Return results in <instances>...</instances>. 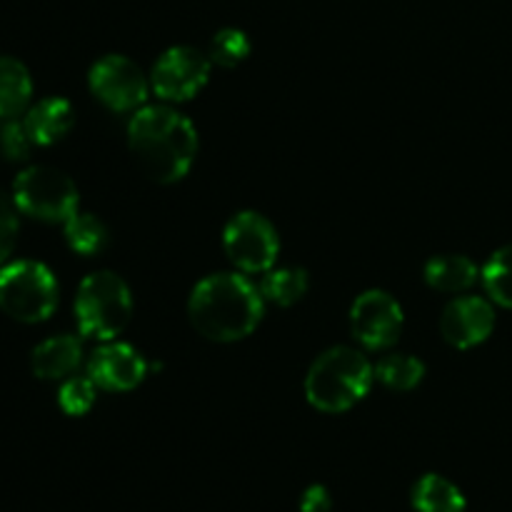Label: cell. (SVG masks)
Returning <instances> with one entry per match:
<instances>
[{
  "label": "cell",
  "instance_id": "cell-1",
  "mask_svg": "<svg viewBox=\"0 0 512 512\" xmlns=\"http://www.w3.org/2000/svg\"><path fill=\"white\" fill-rule=\"evenodd\" d=\"M128 148L145 178L170 185L193 168L198 133L193 123L170 105H143L130 118Z\"/></svg>",
  "mask_w": 512,
  "mask_h": 512
},
{
  "label": "cell",
  "instance_id": "cell-2",
  "mask_svg": "<svg viewBox=\"0 0 512 512\" xmlns=\"http://www.w3.org/2000/svg\"><path fill=\"white\" fill-rule=\"evenodd\" d=\"M265 298L258 285L238 273H215L200 280L188 300L193 328L213 343H235L263 320Z\"/></svg>",
  "mask_w": 512,
  "mask_h": 512
},
{
  "label": "cell",
  "instance_id": "cell-3",
  "mask_svg": "<svg viewBox=\"0 0 512 512\" xmlns=\"http://www.w3.org/2000/svg\"><path fill=\"white\" fill-rule=\"evenodd\" d=\"M375 368L360 350L338 345L325 350L305 375V398L320 413L338 415L368 395Z\"/></svg>",
  "mask_w": 512,
  "mask_h": 512
},
{
  "label": "cell",
  "instance_id": "cell-4",
  "mask_svg": "<svg viewBox=\"0 0 512 512\" xmlns=\"http://www.w3.org/2000/svg\"><path fill=\"white\" fill-rule=\"evenodd\" d=\"M133 318V295L128 283L110 270L90 273L75 295V320L85 340H115Z\"/></svg>",
  "mask_w": 512,
  "mask_h": 512
},
{
  "label": "cell",
  "instance_id": "cell-5",
  "mask_svg": "<svg viewBox=\"0 0 512 512\" xmlns=\"http://www.w3.org/2000/svg\"><path fill=\"white\" fill-rule=\"evenodd\" d=\"M60 300L58 280L38 260H15L0 268V310L23 325L45 323Z\"/></svg>",
  "mask_w": 512,
  "mask_h": 512
},
{
  "label": "cell",
  "instance_id": "cell-6",
  "mask_svg": "<svg viewBox=\"0 0 512 512\" xmlns=\"http://www.w3.org/2000/svg\"><path fill=\"white\" fill-rule=\"evenodd\" d=\"M15 208L20 215L40 220V223L63 225L78 213L80 195L73 180L50 165H28L13 180Z\"/></svg>",
  "mask_w": 512,
  "mask_h": 512
},
{
  "label": "cell",
  "instance_id": "cell-7",
  "mask_svg": "<svg viewBox=\"0 0 512 512\" xmlns=\"http://www.w3.org/2000/svg\"><path fill=\"white\" fill-rule=\"evenodd\" d=\"M223 248L230 263L243 273H268L280 255V238L265 215L243 210L223 230Z\"/></svg>",
  "mask_w": 512,
  "mask_h": 512
},
{
  "label": "cell",
  "instance_id": "cell-8",
  "mask_svg": "<svg viewBox=\"0 0 512 512\" xmlns=\"http://www.w3.org/2000/svg\"><path fill=\"white\" fill-rule=\"evenodd\" d=\"M90 93L113 113H135L145 105L150 83L138 63L125 55H105L88 73Z\"/></svg>",
  "mask_w": 512,
  "mask_h": 512
},
{
  "label": "cell",
  "instance_id": "cell-9",
  "mask_svg": "<svg viewBox=\"0 0 512 512\" xmlns=\"http://www.w3.org/2000/svg\"><path fill=\"white\" fill-rule=\"evenodd\" d=\"M213 60L210 55L190 48V45H175L158 58L150 73V88L165 103H185L193 100L205 88L210 78Z\"/></svg>",
  "mask_w": 512,
  "mask_h": 512
},
{
  "label": "cell",
  "instance_id": "cell-10",
  "mask_svg": "<svg viewBox=\"0 0 512 512\" xmlns=\"http://www.w3.org/2000/svg\"><path fill=\"white\" fill-rule=\"evenodd\" d=\"M403 308L385 290H368L350 308V330L368 350H385L403 333Z\"/></svg>",
  "mask_w": 512,
  "mask_h": 512
},
{
  "label": "cell",
  "instance_id": "cell-11",
  "mask_svg": "<svg viewBox=\"0 0 512 512\" xmlns=\"http://www.w3.org/2000/svg\"><path fill=\"white\" fill-rule=\"evenodd\" d=\"M495 310L478 295H463L445 305L440 315V333L445 343L458 350H470L493 335Z\"/></svg>",
  "mask_w": 512,
  "mask_h": 512
},
{
  "label": "cell",
  "instance_id": "cell-12",
  "mask_svg": "<svg viewBox=\"0 0 512 512\" xmlns=\"http://www.w3.org/2000/svg\"><path fill=\"white\" fill-rule=\"evenodd\" d=\"M148 370V360L138 350L115 340L100 345L88 363V375L93 383L108 393H130L143 383Z\"/></svg>",
  "mask_w": 512,
  "mask_h": 512
},
{
  "label": "cell",
  "instance_id": "cell-13",
  "mask_svg": "<svg viewBox=\"0 0 512 512\" xmlns=\"http://www.w3.org/2000/svg\"><path fill=\"white\" fill-rule=\"evenodd\" d=\"M83 363V340L78 335H55L35 345L30 370L40 380H65Z\"/></svg>",
  "mask_w": 512,
  "mask_h": 512
},
{
  "label": "cell",
  "instance_id": "cell-14",
  "mask_svg": "<svg viewBox=\"0 0 512 512\" xmlns=\"http://www.w3.org/2000/svg\"><path fill=\"white\" fill-rule=\"evenodd\" d=\"M23 123L28 128V135L33 138V143L38 148H48V145L60 143L73 130V105L65 98H58V95L55 98H43L25 110Z\"/></svg>",
  "mask_w": 512,
  "mask_h": 512
},
{
  "label": "cell",
  "instance_id": "cell-15",
  "mask_svg": "<svg viewBox=\"0 0 512 512\" xmlns=\"http://www.w3.org/2000/svg\"><path fill=\"white\" fill-rule=\"evenodd\" d=\"M33 78L18 58L0 55V123L15 120L30 108Z\"/></svg>",
  "mask_w": 512,
  "mask_h": 512
},
{
  "label": "cell",
  "instance_id": "cell-16",
  "mask_svg": "<svg viewBox=\"0 0 512 512\" xmlns=\"http://www.w3.org/2000/svg\"><path fill=\"white\" fill-rule=\"evenodd\" d=\"M425 283L438 293H465L480 278V270L468 255H435L425 265Z\"/></svg>",
  "mask_w": 512,
  "mask_h": 512
},
{
  "label": "cell",
  "instance_id": "cell-17",
  "mask_svg": "<svg viewBox=\"0 0 512 512\" xmlns=\"http://www.w3.org/2000/svg\"><path fill=\"white\" fill-rule=\"evenodd\" d=\"M413 508L418 512H463L465 495L443 475L428 473L415 483Z\"/></svg>",
  "mask_w": 512,
  "mask_h": 512
},
{
  "label": "cell",
  "instance_id": "cell-18",
  "mask_svg": "<svg viewBox=\"0 0 512 512\" xmlns=\"http://www.w3.org/2000/svg\"><path fill=\"white\" fill-rule=\"evenodd\" d=\"M65 243L73 250L75 255H83V258H93L100 255L108 248V228H105L103 220L93 213H75L68 223H63Z\"/></svg>",
  "mask_w": 512,
  "mask_h": 512
},
{
  "label": "cell",
  "instance_id": "cell-19",
  "mask_svg": "<svg viewBox=\"0 0 512 512\" xmlns=\"http://www.w3.org/2000/svg\"><path fill=\"white\" fill-rule=\"evenodd\" d=\"M310 288V278L303 268H270L260 280V293L268 303L290 308L300 303Z\"/></svg>",
  "mask_w": 512,
  "mask_h": 512
},
{
  "label": "cell",
  "instance_id": "cell-20",
  "mask_svg": "<svg viewBox=\"0 0 512 512\" xmlns=\"http://www.w3.org/2000/svg\"><path fill=\"white\" fill-rule=\"evenodd\" d=\"M425 378L423 360L413 358L405 353L385 355L378 365H375V380L385 385L395 393H408V390L418 388Z\"/></svg>",
  "mask_w": 512,
  "mask_h": 512
},
{
  "label": "cell",
  "instance_id": "cell-21",
  "mask_svg": "<svg viewBox=\"0 0 512 512\" xmlns=\"http://www.w3.org/2000/svg\"><path fill=\"white\" fill-rule=\"evenodd\" d=\"M480 278L493 303L512 310V245H505L490 255L485 268L480 270Z\"/></svg>",
  "mask_w": 512,
  "mask_h": 512
},
{
  "label": "cell",
  "instance_id": "cell-22",
  "mask_svg": "<svg viewBox=\"0 0 512 512\" xmlns=\"http://www.w3.org/2000/svg\"><path fill=\"white\" fill-rule=\"evenodd\" d=\"M210 60L220 68H238L250 55V38L238 28H223L213 35L208 50Z\"/></svg>",
  "mask_w": 512,
  "mask_h": 512
},
{
  "label": "cell",
  "instance_id": "cell-23",
  "mask_svg": "<svg viewBox=\"0 0 512 512\" xmlns=\"http://www.w3.org/2000/svg\"><path fill=\"white\" fill-rule=\"evenodd\" d=\"M95 395H98V385L93 383V378H65L63 385L58 390V405L65 415L70 418H80V415L90 413V408L95 405Z\"/></svg>",
  "mask_w": 512,
  "mask_h": 512
},
{
  "label": "cell",
  "instance_id": "cell-24",
  "mask_svg": "<svg viewBox=\"0 0 512 512\" xmlns=\"http://www.w3.org/2000/svg\"><path fill=\"white\" fill-rule=\"evenodd\" d=\"M33 138L28 135L23 120H5L3 128H0V153L10 163H23L28 160L30 150H33Z\"/></svg>",
  "mask_w": 512,
  "mask_h": 512
},
{
  "label": "cell",
  "instance_id": "cell-25",
  "mask_svg": "<svg viewBox=\"0 0 512 512\" xmlns=\"http://www.w3.org/2000/svg\"><path fill=\"white\" fill-rule=\"evenodd\" d=\"M20 223H18V208H15L13 198H5L0 193V265L13 255L15 243H18Z\"/></svg>",
  "mask_w": 512,
  "mask_h": 512
},
{
  "label": "cell",
  "instance_id": "cell-26",
  "mask_svg": "<svg viewBox=\"0 0 512 512\" xmlns=\"http://www.w3.org/2000/svg\"><path fill=\"white\" fill-rule=\"evenodd\" d=\"M333 510V498H330L328 488L323 485H313L300 498V512H330Z\"/></svg>",
  "mask_w": 512,
  "mask_h": 512
}]
</instances>
